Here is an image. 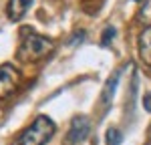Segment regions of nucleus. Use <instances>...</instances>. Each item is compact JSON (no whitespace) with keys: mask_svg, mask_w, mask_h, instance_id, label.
<instances>
[{"mask_svg":"<svg viewBox=\"0 0 151 145\" xmlns=\"http://www.w3.org/2000/svg\"><path fill=\"white\" fill-rule=\"evenodd\" d=\"M55 131H57V127L52 119L47 115H38L28 125V129H24V133L18 137L16 145H47L50 137L55 135Z\"/></svg>","mask_w":151,"mask_h":145,"instance_id":"f257e3e1","label":"nucleus"},{"mask_svg":"<svg viewBox=\"0 0 151 145\" xmlns=\"http://www.w3.org/2000/svg\"><path fill=\"white\" fill-rule=\"evenodd\" d=\"M52 50H55V42H52L50 38L30 32L28 36L22 38L20 47L16 50V57L20 60H30V62H35V60H40V59H45V57H48Z\"/></svg>","mask_w":151,"mask_h":145,"instance_id":"f03ea898","label":"nucleus"},{"mask_svg":"<svg viewBox=\"0 0 151 145\" xmlns=\"http://www.w3.org/2000/svg\"><path fill=\"white\" fill-rule=\"evenodd\" d=\"M20 85V72L18 69L10 65V62H4L0 65V101L10 97Z\"/></svg>","mask_w":151,"mask_h":145,"instance_id":"7ed1b4c3","label":"nucleus"},{"mask_svg":"<svg viewBox=\"0 0 151 145\" xmlns=\"http://www.w3.org/2000/svg\"><path fill=\"white\" fill-rule=\"evenodd\" d=\"M89 131H91V121H89V117L87 115H77L75 119L70 121L65 145H81L87 139Z\"/></svg>","mask_w":151,"mask_h":145,"instance_id":"20e7f679","label":"nucleus"},{"mask_svg":"<svg viewBox=\"0 0 151 145\" xmlns=\"http://www.w3.org/2000/svg\"><path fill=\"white\" fill-rule=\"evenodd\" d=\"M121 71H123V69H117V71L107 79V83H105L103 93H101V101H99L103 109H109V107H111V103H113V95H115L117 83H119V79H121Z\"/></svg>","mask_w":151,"mask_h":145,"instance_id":"39448f33","label":"nucleus"},{"mask_svg":"<svg viewBox=\"0 0 151 145\" xmlns=\"http://www.w3.org/2000/svg\"><path fill=\"white\" fill-rule=\"evenodd\" d=\"M32 2H35V0H8V6H6L8 18H10L12 22H18L24 14H26V10L30 8Z\"/></svg>","mask_w":151,"mask_h":145,"instance_id":"423d86ee","label":"nucleus"},{"mask_svg":"<svg viewBox=\"0 0 151 145\" xmlns=\"http://www.w3.org/2000/svg\"><path fill=\"white\" fill-rule=\"evenodd\" d=\"M137 50H139V59L143 60L147 67H151V24L141 32Z\"/></svg>","mask_w":151,"mask_h":145,"instance_id":"0eeeda50","label":"nucleus"},{"mask_svg":"<svg viewBox=\"0 0 151 145\" xmlns=\"http://www.w3.org/2000/svg\"><path fill=\"white\" fill-rule=\"evenodd\" d=\"M121 139H123V135H121V131L117 127H109L107 133H105V143L107 145H119Z\"/></svg>","mask_w":151,"mask_h":145,"instance_id":"6e6552de","label":"nucleus"},{"mask_svg":"<svg viewBox=\"0 0 151 145\" xmlns=\"http://www.w3.org/2000/svg\"><path fill=\"white\" fill-rule=\"evenodd\" d=\"M117 34V30H115V26H105V30H103V34H101V45H109L113 38H115Z\"/></svg>","mask_w":151,"mask_h":145,"instance_id":"1a4fd4ad","label":"nucleus"},{"mask_svg":"<svg viewBox=\"0 0 151 145\" xmlns=\"http://www.w3.org/2000/svg\"><path fill=\"white\" fill-rule=\"evenodd\" d=\"M143 107L147 113H151V93H145L143 95Z\"/></svg>","mask_w":151,"mask_h":145,"instance_id":"9d476101","label":"nucleus"},{"mask_svg":"<svg viewBox=\"0 0 151 145\" xmlns=\"http://www.w3.org/2000/svg\"><path fill=\"white\" fill-rule=\"evenodd\" d=\"M135 2H147V0H135Z\"/></svg>","mask_w":151,"mask_h":145,"instance_id":"9b49d317","label":"nucleus"},{"mask_svg":"<svg viewBox=\"0 0 151 145\" xmlns=\"http://www.w3.org/2000/svg\"><path fill=\"white\" fill-rule=\"evenodd\" d=\"M145 145H151V141H147V143H145Z\"/></svg>","mask_w":151,"mask_h":145,"instance_id":"f8f14e48","label":"nucleus"}]
</instances>
